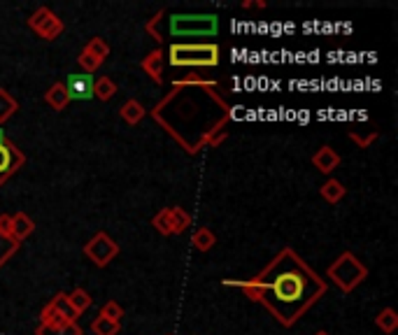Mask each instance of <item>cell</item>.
<instances>
[{
    "label": "cell",
    "instance_id": "4316f807",
    "mask_svg": "<svg viewBox=\"0 0 398 335\" xmlns=\"http://www.w3.org/2000/svg\"><path fill=\"white\" fill-rule=\"evenodd\" d=\"M152 226L156 228V233L161 235H172V226H170V207H161L154 219H152Z\"/></svg>",
    "mask_w": 398,
    "mask_h": 335
},
{
    "label": "cell",
    "instance_id": "603a6c76",
    "mask_svg": "<svg viewBox=\"0 0 398 335\" xmlns=\"http://www.w3.org/2000/svg\"><path fill=\"white\" fill-rule=\"evenodd\" d=\"M35 335H84L79 324H66V326H42L35 329Z\"/></svg>",
    "mask_w": 398,
    "mask_h": 335
},
{
    "label": "cell",
    "instance_id": "5b68a950",
    "mask_svg": "<svg viewBox=\"0 0 398 335\" xmlns=\"http://www.w3.org/2000/svg\"><path fill=\"white\" fill-rule=\"evenodd\" d=\"M219 33L217 14H170V37H214Z\"/></svg>",
    "mask_w": 398,
    "mask_h": 335
},
{
    "label": "cell",
    "instance_id": "cb8c5ba5",
    "mask_svg": "<svg viewBox=\"0 0 398 335\" xmlns=\"http://www.w3.org/2000/svg\"><path fill=\"white\" fill-rule=\"evenodd\" d=\"M49 302L59 310V315H61L63 319H66V322H70V324H75V322H77V312H75L73 307H70V302H68V293H63V291H61V293H57V296H54Z\"/></svg>",
    "mask_w": 398,
    "mask_h": 335
},
{
    "label": "cell",
    "instance_id": "f546056e",
    "mask_svg": "<svg viewBox=\"0 0 398 335\" xmlns=\"http://www.w3.org/2000/svg\"><path fill=\"white\" fill-rule=\"evenodd\" d=\"M100 317L110 319V322H117V324H122V317H124V307L119 305L117 300H107L105 305H103V310H100Z\"/></svg>",
    "mask_w": 398,
    "mask_h": 335
},
{
    "label": "cell",
    "instance_id": "9a60e30c",
    "mask_svg": "<svg viewBox=\"0 0 398 335\" xmlns=\"http://www.w3.org/2000/svg\"><path fill=\"white\" fill-rule=\"evenodd\" d=\"M119 114H122V119L126 124H131V126H135V124H140L142 119L147 117V110H145V105H142L140 100H135V98H129L122 105V110H119Z\"/></svg>",
    "mask_w": 398,
    "mask_h": 335
},
{
    "label": "cell",
    "instance_id": "277c9868",
    "mask_svg": "<svg viewBox=\"0 0 398 335\" xmlns=\"http://www.w3.org/2000/svg\"><path fill=\"white\" fill-rule=\"evenodd\" d=\"M326 277H329L342 293H352L356 286L368 279V268H365L352 252H342L329 266V270H326Z\"/></svg>",
    "mask_w": 398,
    "mask_h": 335
},
{
    "label": "cell",
    "instance_id": "f1b7e54d",
    "mask_svg": "<svg viewBox=\"0 0 398 335\" xmlns=\"http://www.w3.org/2000/svg\"><path fill=\"white\" fill-rule=\"evenodd\" d=\"M77 63H79V68H82L86 75L95 73V70H98V68L103 66V61H100V59H95V56H93L91 52H86V49L79 52V56H77Z\"/></svg>",
    "mask_w": 398,
    "mask_h": 335
},
{
    "label": "cell",
    "instance_id": "2e32d148",
    "mask_svg": "<svg viewBox=\"0 0 398 335\" xmlns=\"http://www.w3.org/2000/svg\"><path fill=\"white\" fill-rule=\"evenodd\" d=\"M17 110H19L17 98H14V95L7 91V89H3V86H0V126L10 122V119L17 114Z\"/></svg>",
    "mask_w": 398,
    "mask_h": 335
},
{
    "label": "cell",
    "instance_id": "836d02e7",
    "mask_svg": "<svg viewBox=\"0 0 398 335\" xmlns=\"http://www.w3.org/2000/svg\"><path fill=\"white\" fill-rule=\"evenodd\" d=\"M5 140H7V135H5V131H3V129H0V145H3Z\"/></svg>",
    "mask_w": 398,
    "mask_h": 335
},
{
    "label": "cell",
    "instance_id": "3957f363",
    "mask_svg": "<svg viewBox=\"0 0 398 335\" xmlns=\"http://www.w3.org/2000/svg\"><path fill=\"white\" fill-rule=\"evenodd\" d=\"M219 54V45L214 42H172L168 63L172 68H214L221 61Z\"/></svg>",
    "mask_w": 398,
    "mask_h": 335
},
{
    "label": "cell",
    "instance_id": "83f0119b",
    "mask_svg": "<svg viewBox=\"0 0 398 335\" xmlns=\"http://www.w3.org/2000/svg\"><path fill=\"white\" fill-rule=\"evenodd\" d=\"M84 49H86V52H91V54L95 56V59H100L103 63H105V59L110 56V45H107L103 37H91L89 42H86Z\"/></svg>",
    "mask_w": 398,
    "mask_h": 335
},
{
    "label": "cell",
    "instance_id": "9c48e42d",
    "mask_svg": "<svg viewBox=\"0 0 398 335\" xmlns=\"http://www.w3.org/2000/svg\"><path fill=\"white\" fill-rule=\"evenodd\" d=\"M66 91L70 100H91L93 98V75L79 73L70 75L66 82Z\"/></svg>",
    "mask_w": 398,
    "mask_h": 335
},
{
    "label": "cell",
    "instance_id": "44dd1931",
    "mask_svg": "<svg viewBox=\"0 0 398 335\" xmlns=\"http://www.w3.org/2000/svg\"><path fill=\"white\" fill-rule=\"evenodd\" d=\"M19 242L14 240L10 233H5V230H0V268L5 266L7 261H10L14 254L19 252Z\"/></svg>",
    "mask_w": 398,
    "mask_h": 335
},
{
    "label": "cell",
    "instance_id": "d4e9b609",
    "mask_svg": "<svg viewBox=\"0 0 398 335\" xmlns=\"http://www.w3.org/2000/svg\"><path fill=\"white\" fill-rule=\"evenodd\" d=\"M119 331H122V324L110 322V319L100 317V315L91 322V333L93 335H119Z\"/></svg>",
    "mask_w": 398,
    "mask_h": 335
},
{
    "label": "cell",
    "instance_id": "52a82bcc",
    "mask_svg": "<svg viewBox=\"0 0 398 335\" xmlns=\"http://www.w3.org/2000/svg\"><path fill=\"white\" fill-rule=\"evenodd\" d=\"M28 28L42 40H57L63 30H66V23H63V19H59L49 7H37L28 17Z\"/></svg>",
    "mask_w": 398,
    "mask_h": 335
},
{
    "label": "cell",
    "instance_id": "5bb4252c",
    "mask_svg": "<svg viewBox=\"0 0 398 335\" xmlns=\"http://www.w3.org/2000/svg\"><path fill=\"white\" fill-rule=\"evenodd\" d=\"M320 194H322V198H324V201L329 203V205H336V203H340L342 198L347 196V187L342 184L340 180L331 177V180H326L324 184H322Z\"/></svg>",
    "mask_w": 398,
    "mask_h": 335
},
{
    "label": "cell",
    "instance_id": "30bf717a",
    "mask_svg": "<svg viewBox=\"0 0 398 335\" xmlns=\"http://www.w3.org/2000/svg\"><path fill=\"white\" fill-rule=\"evenodd\" d=\"M35 233V221L33 217H28L26 212H14L10 214V235L17 240L19 245L26 240V237H30Z\"/></svg>",
    "mask_w": 398,
    "mask_h": 335
},
{
    "label": "cell",
    "instance_id": "8fae6325",
    "mask_svg": "<svg viewBox=\"0 0 398 335\" xmlns=\"http://www.w3.org/2000/svg\"><path fill=\"white\" fill-rule=\"evenodd\" d=\"M312 165H315L320 172L331 175V172L340 165V154H338V151L333 149V147L324 145V147H320V149H317L315 154H312Z\"/></svg>",
    "mask_w": 398,
    "mask_h": 335
},
{
    "label": "cell",
    "instance_id": "e575fe53",
    "mask_svg": "<svg viewBox=\"0 0 398 335\" xmlns=\"http://www.w3.org/2000/svg\"><path fill=\"white\" fill-rule=\"evenodd\" d=\"M315 335H331V333H326V331H320V333H315Z\"/></svg>",
    "mask_w": 398,
    "mask_h": 335
},
{
    "label": "cell",
    "instance_id": "4dcf8cb0",
    "mask_svg": "<svg viewBox=\"0 0 398 335\" xmlns=\"http://www.w3.org/2000/svg\"><path fill=\"white\" fill-rule=\"evenodd\" d=\"M349 138H352L356 145H359L361 149H368L373 142H375L380 138L377 131H368V133H359V131H349Z\"/></svg>",
    "mask_w": 398,
    "mask_h": 335
},
{
    "label": "cell",
    "instance_id": "e0dca14e",
    "mask_svg": "<svg viewBox=\"0 0 398 335\" xmlns=\"http://www.w3.org/2000/svg\"><path fill=\"white\" fill-rule=\"evenodd\" d=\"M115 93H117V84L112 77L103 75L100 79H93V98L107 102L115 98Z\"/></svg>",
    "mask_w": 398,
    "mask_h": 335
},
{
    "label": "cell",
    "instance_id": "7402d4cb",
    "mask_svg": "<svg viewBox=\"0 0 398 335\" xmlns=\"http://www.w3.org/2000/svg\"><path fill=\"white\" fill-rule=\"evenodd\" d=\"M191 242H194V247H196L198 252H210L212 247L217 245V235H214L210 228L201 226L194 233V237H191Z\"/></svg>",
    "mask_w": 398,
    "mask_h": 335
},
{
    "label": "cell",
    "instance_id": "1f68e13d",
    "mask_svg": "<svg viewBox=\"0 0 398 335\" xmlns=\"http://www.w3.org/2000/svg\"><path fill=\"white\" fill-rule=\"evenodd\" d=\"M214 82V79H205L201 75H187V77H182V79H175L172 86H205V84H210Z\"/></svg>",
    "mask_w": 398,
    "mask_h": 335
},
{
    "label": "cell",
    "instance_id": "6da1fadb",
    "mask_svg": "<svg viewBox=\"0 0 398 335\" xmlns=\"http://www.w3.org/2000/svg\"><path fill=\"white\" fill-rule=\"evenodd\" d=\"M226 286L240 289L252 302L264 305L277 324L291 329L300 317L320 302L329 286L291 247L277 254L252 279H224Z\"/></svg>",
    "mask_w": 398,
    "mask_h": 335
},
{
    "label": "cell",
    "instance_id": "4fadbf2b",
    "mask_svg": "<svg viewBox=\"0 0 398 335\" xmlns=\"http://www.w3.org/2000/svg\"><path fill=\"white\" fill-rule=\"evenodd\" d=\"M45 102L49 105L54 112H63L70 105V98H68V91H66V84L63 82H54L49 89L45 93Z\"/></svg>",
    "mask_w": 398,
    "mask_h": 335
},
{
    "label": "cell",
    "instance_id": "ac0fdd59",
    "mask_svg": "<svg viewBox=\"0 0 398 335\" xmlns=\"http://www.w3.org/2000/svg\"><path fill=\"white\" fill-rule=\"evenodd\" d=\"M375 326H377L382 333H387V335L396 333V329H398V315L394 312V307L380 310V315L375 317Z\"/></svg>",
    "mask_w": 398,
    "mask_h": 335
},
{
    "label": "cell",
    "instance_id": "d6a6232c",
    "mask_svg": "<svg viewBox=\"0 0 398 335\" xmlns=\"http://www.w3.org/2000/svg\"><path fill=\"white\" fill-rule=\"evenodd\" d=\"M266 3L264 0H245L242 3V10H264Z\"/></svg>",
    "mask_w": 398,
    "mask_h": 335
},
{
    "label": "cell",
    "instance_id": "484cf974",
    "mask_svg": "<svg viewBox=\"0 0 398 335\" xmlns=\"http://www.w3.org/2000/svg\"><path fill=\"white\" fill-rule=\"evenodd\" d=\"M40 324H42V326H66L70 322H66V319L59 315V310L54 307L52 302H47V305L42 307V312H40Z\"/></svg>",
    "mask_w": 398,
    "mask_h": 335
},
{
    "label": "cell",
    "instance_id": "ba28073f",
    "mask_svg": "<svg viewBox=\"0 0 398 335\" xmlns=\"http://www.w3.org/2000/svg\"><path fill=\"white\" fill-rule=\"evenodd\" d=\"M23 163H26L23 151L14 145L12 140H5L3 145H0V187H3L12 175H17Z\"/></svg>",
    "mask_w": 398,
    "mask_h": 335
},
{
    "label": "cell",
    "instance_id": "d6986e66",
    "mask_svg": "<svg viewBox=\"0 0 398 335\" xmlns=\"http://www.w3.org/2000/svg\"><path fill=\"white\" fill-rule=\"evenodd\" d=\"M170 226H172V233L180 235L185 233V230L191 226V214L185 210V207H170Z\"/></svg>",
    "mask_w": 398,
    "mask_h": 335
},
{
    "label": "cell",
    "instance_id": "ffe728a7",
    "mask_svg": "<svg viewBox=\"0 0 398 335\" xmlns=\"http://www.w3.org/2000/svg\"><path fill=\"white\" fill-rule=\"evenodd\" d=\"M68 302H70V307H73L75 312H77V317H82L86 310L93 305V298L89 296V291L75 289L73 293H68Z\"/></svg>",
    "mask_w": 398,
    "mask_h": 335
},
{
    "label": "cell",
    "instance_id": "8992f818",
    "mask_svg": "<svg viewBox=\"0 0 398 335\" xmlns=\"http://www.w3.org/2000/svg\"><path fill=\"white\" fill-rule=\"evenodd\" d=\"M84 257L93 261V266L98 268H107L119 257V242H115L105 230L95 233L89 242L84 245Z\"/></svg>",
    "mask_w": 398,
    "mask_h": 335
},
{
    "label": "cell",
    "instance_id": "7a4b0ae2",
    "mask_svg": "<svg viewBox=\"0 0 398 335\" xmlns=\"http://www.w3.org/2000/svg\"><path fill=\"white\" fill-rule=\"evenodd\" d=\"M149 114L191 156L205 147H219L230 124V105L219 93L217 82L172 86Z\"/></svg>",
    "mask_w": 398,
    "mask_h": 335
},
{
    "label": "cell",
    "instance_id": "7c38bea8",
    "mask_svg": "<svg viewBox=\"0 0 398 335\" xmlns=\"http://www.w3.org/2000/svg\"><path fill=\"white\" fill-rule=\"evenodd\" d=\"M163 52L161 49H154V52H149L145 59L140 61V68L145 70V73L149 75V79L156 84H163Z\"/></svg>",
    "mask_w": 398,
    "mask_h": 335
}]
</instances>
